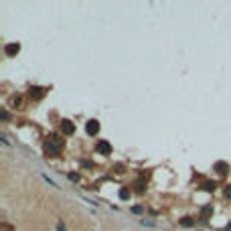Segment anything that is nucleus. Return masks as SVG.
Wrapping results in <instances>:
<instances>
[{
	"instance_id": "ddd939ff",
	"label": "nucleus",
	"mask_w": 231,
	"mask_h": 231,
	"mask_svg": "<svg viewBox=\"0 0 231 231\" xmlns=\"http://www.w3.org/2000/svg\"><path fill=\"white\" fill-rule=\"evenodd\" d=\"M225 197H227V199H231V184L225 188Z\"/></svg>"
},
{
	"instance_id": "423d86ee",
	"label": "nucleus",
	"mask_w": 231,
	"mask_h": 231,
	"mask_svg": "<svg viewBox=\"0 0 231 231\" xmlns=\"http://www.w3.org/2000/svg\"><path fill=\"white\" fill-rule=\"evenodd\" d=\"M63 132H65V134H73V132H75V128H73V124L71 122H63Z\"/></svg>"
},
{
	"instance_id": "6e6552de",
	"label": "nucleus",
	"mask_w": 231,
	"mask_h": 231,
	"mask_svg": "<svg viewBox=\"0 0 231 231\" xmlns=\"http://www.w3.org/2000/svg\"><path fill=\"white\" fill-rule=\"evenodd\" d=\"M180 223H183L184 227H191V225H192V219H191V217H184V219H183Z\"/></svg>"
},
{
	"instance_id": "39448f33",
	"label": "nucleus",
	"mask_w": 231,
	"mask_h": 231,
	"mask_svg": "<svg viewBox=\"0 0 231 231\" xmlns=\"http://www.w3.org/2000/svg\"><path fill=\"white\" fill-rule=\"evenodd\" d=\"M215 170H217V172H219V174H227V170H229V166H227L225 162H217V164H215Z\"/></svg>"
},
{
	"instance_id": "7ed1b4c3",
	"label": "nucleus",
	"mask_w": 231,
	"mask_h": 231,
	"mask_svg": "<svg viewBox=\"0 0 231 231\" xmlns=\"http://www.w3.org/2000/svg\"><path fill=\"white\" fill-rule=\"evenodd\" d=\"M18 51H20V47H18V45H16V43H12V45H6V47H4V53L8 55V57H12V55H16V53H18Z\"/></svg>"
},
{
	"instance_id": "20e7f679",
	"label": "nucleus",
	"mask_w": 231,
	"mask_h": 231,
	"mask_svg": "<svg viewBox=\"0 0 231 231\" xmlns=\"http://www.w3.org/2000/svg\"><path fill=\"white\" fill-rule=\"evenodd\" d=\"M97 152H99V154H110L111 152V146L107 144V142H99V144H97Z\"/></svg>"
},
{
	"instance_id": "9d476101",
	"label": "nucleus",
	"mask_w": 231,
	"mask_h": 231,
	"mask_svg": "<svg viewBox=\"0 0 231 231\" xmlns=\"http://www.w3.org/2000/svg\"><path fill=\"white\" fill-rule=\"evenodd\" d=\"M203 188H205V191H213V188H215V183H205Z\"/></svg>"
},
{
	"instance_id": "1a4fd4ad",
	"label": "nucleus",
	"mask_w": 231,
	"mask_h": 231,
	"mask_svg": "<svg viewBox=\"0 0 231 231\" xmlns=\"http://www.w3.org/2000/svg\"><path fill=\"white\" fill-rule=\"evenodd\" d=\"M128 197H130L128 188H122V191H120V199H128Z\"/></svg>"
},
{
	"instance_id": "f257e3e1",
	"label": "nucleus",
	"mask_w": 231,
	"mask_h": 231,
	"mask_svg": "<svg viewBox=\"0 0 231 231\" xmlns=\"http://www.w3.org/2000/svg\"><path fill=\"white\" fill-rule=\"evenodd\" d=\"M61 146H63V140H59L57 136H55V138H51L47 144H45V148H47L49 154H59L61 152Z\"/></svg>"
},
{
	"instance_id": "f03ea898",
	"label": "nucleus",
	"mask_w": 231,
	"mask_h": 231,
	"mask_svg": "<svg viewBox=\"0 0 231 231\" xmlns=\"http://www.w3.org/2000/svg\"><path fill=\"white\" fill-rule=\"evenodd\" d=\"M85 130H87V134H89V136H95L97 132H99V122H97V120H89V122H87V126H85Z\"/></svg>"
},
{
	"instance_id": "f8f14e48",
	"label": "nucleus",
	"mask_w": 231,
	"mask_h": 231,
	"mask_svg": "<svg viewBox=\"0 0 231 231\" xmlns=\"http://www.w3.org/2000/svg\"><path fill=\"white\" fill-rule=\"evenodd\" d=\"M0 138H2V142H4L6 146H10V140H8V136H6V134H2V136H0Z\"/></svg>"
},
{
	"instance_id": "9b49d317",
	"label": "nucleus",
	"mask_w": 231,
	"mask_h": 231,
	"mask_svg": "<svg viewBox=\"0 0 231 231\" xmlns=\"http://www.w3.org/2000/svg\"><path fill=\"white\" fill-rule=\"evenodd\" d=\"M209 213H211V207H205V209H203V211H201V217H203V219H205V217H207Z\"/></svg>"
},
{
	"instance_id": "0eeeda50",
	"label": "nucleus",
	"mask_w": 231,
	"mask_h": 231,
	"mask_svg": "<svg viewBox=\"0 0 231 231\" xmlns=\"http://www.w3.org/2000/svg\"><path fill=\"white\" fill-rule=\"evenodd\" d=\"M30 95L41 97V95H43V89H41V87H33V89H30Z\"/></svg>"
},
{
	"instance_id": "4468645a",
	"label": "nucleus",
	"mask_w": 231,
	"mask_h": 231,
	"mask_svg": "<svg viewBox=\"0 0 231 231\" xmlns=\"http://www.w3.org/2000/svg\"><path fill=\"white\" fill-rule=\"evenodd\" d=\"M57 229H59V231H67V229H65V227L61 225V223H59V225H57Z\"/></svg>"
}]
</instances>
